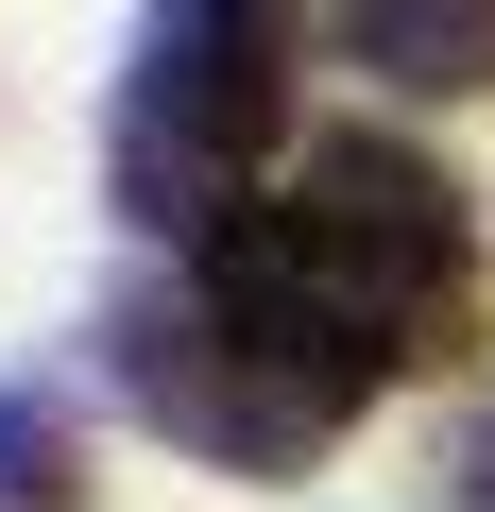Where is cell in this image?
<instances>
[{"mask_svg": "<svg viewBox=\"0 0 495 512\" xmlns=\"http://www.w3.org/2000/svg\"><path fill=\"white\" fill-rule=\"evenodd\" d=\"M342 52L393 103H478L495 86V0H342Z\"/></svg>", "mask_w": 495, "mask_h": 512, "instance_id": "cell-3", "label": "cell"}, {"mask_svg": "<svg viewBox=\"0 0 495 512\" xmlns=\"http://www.w3.org/2000/svg\"><path fill=\"white\" fill-rule=\"evenodd\" d=\"M444 495H461V512H495V410H478V427L444 444Z\"/></svg>", "mask_w": 495, "mask_h": 512, "instance_id": "cell-5", "label": "cell"}, {"mask_svg": "<svg viewBox=\"0 0 495 512\" xmlns=\"http://www.w3.org/2000/svg\"><path fill=\"white\" fill-rule=\"evenodd\" d=\"M291 52L308 18L291 0H154L137 35V103H120V205L154 239H222L239 222V171L291 137Z\"/></svg>", "mask_w": 495, "mask_h": 512, "instance_id": "cell-1", "label": "cell"}, {"mask_svg": "<svg viewBox=\"0 0 495 512\" xmlns=\"http://www.w3.org/2000/svg\"><path fill=\"white\" fill-rule=\"evenodd\" d=\"M86 495V427L18 376V393H0V512H69Z\"/></svg>", "mask_w": 495, "mask_h": 512, "instance_id": "cell-4", "label": "cell"}, {"mask_svg": "<svg viewBox=\"0 0 495 512\" xmlns=\"http://www.w3.org/2000/svg\"><path fill=\"white\" fill-rule=\"evenodd\" d=\"M291 222H308V256H325V291H342L359 325H393V359H410L427 308H461V188H444L410 137H376V120L308 137Z\"/></svg>", "mask_w": 495, "mask_h": 512, "instance_id": "cell-2", "label": "cell"}]
</instances>
